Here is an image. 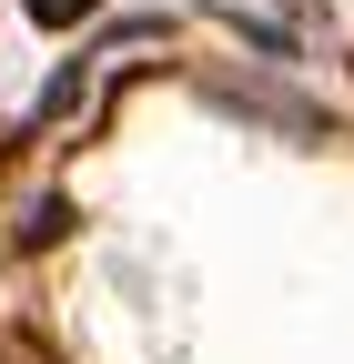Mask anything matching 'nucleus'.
<instances>
[{
    "label": "nucleus",
    "instance_id": "f257e3e1",
    "mask_svg": "<svg viewBox=\"0 0 354 364\" xmlns=\"http://www.w3.org/2000/svg\"><path fill=\"white\" fill-rule=\"evenodd\" d=\"M21 11H31V21H41V31H71V21H81V11H92V0H21Z\"/></svg>",
    "mask_w": 354,
    "mask_h": 364
}]
</instances>
